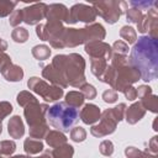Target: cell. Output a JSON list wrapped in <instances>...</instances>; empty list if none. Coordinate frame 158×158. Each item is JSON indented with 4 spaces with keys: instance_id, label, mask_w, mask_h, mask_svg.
<instances>
[{
    "instance_id": "4316f807",
    "label": "cell",
    "mask_w": 158,
    "mask_h": 158,
    "mask_svg": "<svg viewBox=\"0 0 158 158\" xmlns=\"http://www.w3.org/2000/svg\"><path fill=\"white\" fill-rule=\"evenodd\" d=\"M32 54L36 59L38 60H44V59H48L49 56H51V49L49 47H47L46 44H38V46H35L32 48Z\"/></svg>"
},
{
    "instance_id": "4fadbf2b",
    "label": "cell",
    "mask_w": 158,
    "mask_h": 158,
    "mask_svg": "<svg viewBox=\"0 0 158 158\" xmlns=\"http://www.w3.org/2000/svg\"><path fill=\"white\" fill-rule=\"evenodd\" d=\"M85 52L91 58H104L109 60L112 57L111 47L102 41H94V42L85 43Z\"/></svg>"
},
{
    "instance_id": "f6af8a7d",
    "label": "cell",
    "mask_w": 158,
    "mask_h": 158,
    "mask_svg": "<svg viewBox=\"0 0 158 158\" xmlns=\"http://www.w3.org/2000/svg\"><path fill=\"white\" fill-rule=\"evenodd\" d=\"M11 63V58L6 54V53H0V72L7 65V64H10Z\"/></svg>"
},
{
    "instance_id": "836d02e7",
    "label": "cell",
    "mask_w": 158,
    "mask_h": 158,
    "mask_svg": "<svg viewBox=\"0 0 158 158\" xmlns=\"http://www.w3.org/2000/svg\"><path fill=\"white\" fill-rule=\"evenodd\" d=\"M16 151V144L14 141H1L0 142V154L11 156Z\"/></svg>"
},
{
    "instance_id": "3957f363",
    "label": "cell",
    "mask_w": 158,
    "mask_h": 158,
    "mask_svg": "<svg viewBox=\"0 0 158 158\" xmlns=\"http://www.w3.org/2000/svg\"><path fill=\"white\" fill-rule=\"evenodd\" d=\"M78 110L70 107L65 102H57L53 106L48 107L46 111V118L48 120L49 125L63 132H68L78 121Z\"/></svg>"
},
{
    "instance_id": "bcb514c9",
    "label": "cell",
    "mask_w": 158,
    "mask_h": 158,
    "mask_svg": "<svg viewBox=\"0 0 158 158\" xmlns=\"http://www.w3.org/2000/svg\"><path fill=\"white\" fill-rule=\"evenodd\" d=\"M30 158H52V154L49 151H44L43 154H41L40 157H30Z\"/></svg>"
},
{
    "instance_id": "d6a6232c",
    "label": "cell",
    "mask_w": 158,
    "mask_h": 158,
    "mask_svg": "<svg viewBox=\"0 0 158 158\" xmlns=\"http://www.w3.org/2000/svg\"><path fill=\"white\" fill-rule=\"evenodd\" d=\"M35 101H38L31 93H28V91H21L19 95H17V102H19V105L20 106H22V107H25L26 105H28V104H31V102H35Z\"/></svg>"
},
{
    "instance_id": "7c38bea8",
    "label": "cell",
    "mask_w": 158,
    "mask_h": 158,
    "mask_svg": "<svg viewBox=\"0 0 158 158\" xmlns=\"http://www.w3.org/2000/svg\"><path fill=\"white\" fill-rule=\"evenodd\" d=\"M46 12H47V5L43 2L33 4L28 7H25L22 9L23 22H26L27 25H36L42 19L46 17Z\"/></svg>"
},
{
    "instance_id": "52a82bcc",
    "label": "cell",
    "mask_w": 158,
    "mask_h": 158,
    "mask_svg": "<svg viewBox=\"0 0 158 158\" xmlns=\"http://www.w3.org/2000/svg\"><path fill=\"white\" fill-rule=\"evenodd\" d=\"M114 68V67H112ZM115 81H114V85H112V89L115 91H121L127 88V86H131L133 83H136L141 75H139V72L132 67L128 63L123 64V65H120V67H116L115 68Z\"/></svg>"
},
{
    "instance_id": "7402d4cb",
    "label": "cell",
    "mask_w": 158,
    "mask_h": 158,
    "mask_svg": "<svg viewBox=\"0 0 158 158\" xmlns=\"http://www.w3.org/2000/svg\"><path fill=\"white\" fill-rule=\"evenodd\" d=\"M107 67V60L104 58H91V73L102 81L105 70Z\"/></svg>"
},
{
    "instance_id": "5bb4252c",
    "label": "cell",
    "mask_w": 158,
    "mask_h": 158,
    "mask_svg": "<svg viewBox=\"0 0 158 158\" xmlns=\"http://www.w3.org/2000/svg\"><path fill=\"white\" fill-rule=\"evenodd\" d=\"M137 96L141 99V105L143 106L144 110H149L152 112H157V107H158V99L157 96L152 93V89L147 85H141L138 86L137 90Z\"/></svg>"
},
{
    "instance_id": "1f68e13d",
    "label": "cell",
    "mask_w": 158,
    "mask_h": 158,
    "mask_svg": "<svg viewBox=\"0 0 158 158\" xmlns=\"http://www.w3.org/2000/svg\"><path fill=\"white\" fill-rule=\"evenodd\" d=\"M125 12H126L127 21H128V22H132V23H138V22L142 20V17H143L142 11H139V10H137V9H133V7L126 9Z\"/></svg>"
},
{
    "instance_id": "7bdbcfd3",
    "label": "cell",
    "mask_w": 158,
    "mask_h": 158,
    "mask_svg": "<svg viewBox=\"0 0 158 158\" xmlns=\"http://www.w3.org/2000/svg\"><path fill=\"white\" fill-rule=\"evenodd\" d=\"M157 141H158V137L157 136L152 137L151 141L148 142V148L146 149V152H148L149 154H157V151H158V143H157Z\"/></svg>"
},
{
    "instance_id": "ab89813d",
    "label": "cell",
    "mask_w": 158,
    "mask_h": 158,
    "mask_svg": "<svg viewBox=\"0 0 158 158\" xmlns=\"http://www.w3.org/2000/svg\"><path fill=\"white\" fill-rule=\"evenodd\" d=\"M11 112H12V105L7 101H1L0 102V122L2 121V118L9 116Z\"/></svg>"
},
{
    "instance_id": "2e32d148",
    "label": "cell",
    "mask_w": 158,
    "mask_h": 158,
    "mask_svg": "<svg viewBox=\"0 0 158 158\" xmlns=\"http://www.w3.org/2000/svg\"><path fill=\"white\" fill-rule=\"evenodd\" d=\"M42 75H43V78H46L47 80H49L56 86H59L62 89L68 86V83L65 81V79L63 78V75L52 64H47V65L43 67Z\"/></svg>"
},
{
    "instance_id": "ba28073f",
    "label": "cell",
    "mask_w": 158,
    "mask_h": 158,
    "mask_svg": "<svg viewBox=\"0 0 158 158\" xmlns=\"http://www.w3.org/2000/svg\"><path fill=\"white\" fill-rule=\"evenodd\" d=\"M27 85H28V89L38 94L46 101H56L63 96L62 88L56 86V85H49L43 79H40L37 77L30 78V80L27 81Z\"/></svg>"
},
{
    "instance_id": "83f0119b",
    "label": "cell",
    "mask_w": 158,
    "mask_h": 158,
    "mask_svg": "<svg viewBox=\"0 0 158 158\" xmlns=\"http://www.w3.org/2000/svg\"><path fill=\"white\" fill-rule=\"evenodd\" d=\"M120 36L121 38H123L126 41V43L128 44H132V43H136L137 41V33L136 31L131 27V26H123L120 31Z\"/></svg>"
},
{
    "instance_id": "7a4b0ae2",
    "label": "cell",
    "mask_w": 158,
    "mask_h": 158,
    "mask_svg": "<svg viewBox=\"0 0 158 158\" xmlns=\"http://www.w3.org/2000/svg\"><path fill=\"white\" fill-rule=\"evenodd\" d=\"M65 79L68 85L80 88L85 83L84 69L85 60L81 56L77 53L72 54H57L51 63Z\"/></svg>"
},
{
    "instance_id": "7dc6e473",
    "label": "cell",
    "mask_w": 158,
    "mask_h": 158,
    "mask_svg": "<svg viewBox=\"0 0 158 158\" xmlns=\"http://www.w3.org/2000/svg\"><path fill=\"white\" fill-rule=\"evenodd\" d=\"M6 48H7V43H6L1 37H0V53H2Z\"/></svg>"
},
{
    "instance_id": "f907efd6",
    "label": "cell",
    "mask_w": 158,
    "mask_h": 158,
    "mask_svg": "<svg viewBox=\"0 0 158 158\" xmlns=\"http://www.w3.org/2000/svg\"><path fill=\"white\" fill-rule=\"evenodd\" d=\"M2 132V125H1V122H0V133Z\"/></svg>"
},
{
    "instance_id": "816d5d0a",
    "label": "cell",
    "mask_w": 158,
    "mask_h": 158,
    "mask_svg": "<svg viewBox=\"0 0 158 158\" xmlns=\"http://www.w3.org/2000/svg\"><path fill=\"white\" fill-rule=\"evenodd\" d=\"M0 158H4V157H2V156H1V154H0Z\"/></svg>"
},
{
    "instance_id": "ac0fdd59",
    "label": "cell",
    "mask_w": 158,
    "mask_h": 158,
    "mask_svg": "<svg viewBox=\"0 0 158 158\" xmlns=\"http://www.w3.org/2000/svg\"><path fill=\"white\" fill-rule=\"evenodd\" d=\"M126 114V121L130 123V125H135L146 114V110L143 109V106L141 105V102H135L132 104L128 109H126L125 111Z\"/></svg>"
},
{
    "instance_id": "d590c367",
    "label": "cell",
    "mask_w": 158,
    "mask_h": 158,
    "mask_svg": "<svg viewBox=\"0 0 158 158\" xmlns=\"http://www.w3.org/2000/svg\"><path fill=\"white\" fill-rule=\"evenodd\" d=\"M70 138L74 142H83L86 138V131L80 126L74 127L73 130H70Z\"/></svg>"
},
{
    "instance_id": "8fae6325",
    "label": "cell",
    "mask_w": 158,
    "mask_h": 158,
    "mask_svg": "<svg viewBox=\"0 0 158 158\" xmlns=\"http://www.w3.org/2000/svg\"><path fill=\"white\" fill-rule=\"evenodd\" d=\"M158 19V14H157V9H151L148 10V14L143 15L142 20L137 23L138 31L141 33H146L148 32V36L152 38H157V20Z\"/></svg>"
},
{
    "instance_id": "9a60e30c",
    "label": "cell",
    "mask_w": 158,
    "mask_h": 158,
    "mask_svg": "<svg viewBox=\"0 0 158 158\" xmlns=\"http://www.w3.org/2000/svg\"><path fill=\"white\" fill-rule=\"evenodd\" d=\"M46 19L48 20H56L60 22H67L69 20V10L62 5V4H52L47 6V12H46Z\"/></svg>"
},
{
    "instance_id": "44dd1931",
    "label": "cell",
    "mask_w": 158,
    "mask_h": 158,
    "mask_svg": "<svg viewBox=\"0 0 158 158\" xmlns=\"http://www.w3.org/2000/svg\"><path fill=\"white\" fill-rule=\"evenodd\" d=\"M86 35H88V41L94 42V41H102L105 38V28L100 23H90L85 26Z\"/></svg>"
},
{
    "instance_id": "681fc988",
    "label": "cell",
    "mask_w": 158,
    "mask_h": 158,
    "mask_svg": "<svg viewBox=\"0 0 158 158\" xmlns=\"http://www.w3.org/2000/svg\"><path fill=\"white\" fill-rule=\"evenodd\" d=\"M148 158H157V156H156V154H151Z\"/></svg>"
},
{
    "instance_id": "cb8c5ba5",
    "label": "cell",
    "mask_w": 158,
    "mask_h": 158,
    "mask_svg": "<svg viewBox=\"0 0 158 158\" xmlns=\"http://www.w3.org/2000/svg\"><path fill=\"white\" fill-rule=\"evenodd\" d=\"M23 149L27 154H37L43 151V143L41 139H35V138H27L23 142Z\"/></svg>"
},
{
    "instance_id": "8d00e7d4",
    "label": "cell",
    "mask_w": 158,
    "mask_h": 158,
    "mask_svg": "<svg viewBox=\"0 0 158 158\" xmlns=\"http://www.w3.org/2000/svg\"><path fill=\"white\" fill-rule=\"evenodd\" d=\"M112 52H115L116 54H121V56H126L128 53V44L121 40L116 41L112 46Z\"/></svg>"
},
{
    "instance_id": "e575fe53",
    "label": "cell",
    "mask_w": 158,
    "mask_h": 158,
    "mask_svg": "<svg viewBox=\"0 0 158 158\" xmlns=\"http://www.w3.org/2000/svg\"><path fill=\"white\" fill-rule=\"evenodd\" d=\"M125 154H126L127 158H148L151 156L148 152L139 151L136 147H127L125 149Z\"/></svg>"
},
{
    "instance_id": "8992f818",
    "label": "cell",
    "mask_w": 158,
    "mask_h": 158,
    "mask_svg": "<svg viewBox=\"0 0 158 158\" xmlns=\"http://www.w3.org/2000/svg\"><path fill=\"white\" fill-rule=\"evenodd\" d=\"M93 9L96 15L101 16L106 22L115 23L122 12L127 9V2L123 1H101L94 2Z\"/></svg>"
},
{
    "instance_id": "603a6c76",
    "label": "cell",
    "mask_w": 158,
    "mask_h": 158,
    "mask_svg": "<svg viewBox=\"0 0 158 158\" xmlns=\"http://www.w3.org/2000/svg\"><path fill=\"white\" fill-rule=\"evenodd\" d=\"M44 138H46V142L53 148L67 143V137L60 131H48Z\"/></svg>"
},
{
    "instance_id": "4dcf8cb0",
    "label": "cell",
    "mask_w": 158,
    "mask_h": 158,
    "mask_svg": "<svg viewBox=\"0 0 158 158\" xmlns=\"http://www.w3.org/2000/svg\"><path fill=\"white\" fill-rule=\"evenodd\" d=\"M130 5L133 9H137L139 11L142 10H151V9H157L158 2L157 1H130Z\"/></svg>"
},
{
    "instance_id": "d6986e66",
    "label": "cell",
    "mask_w": 158,
    "mask_h": 158,
    "mask_svg": "<svg viewBox=\"0 0 158 158\" xmlns=\"http://www.w3.org/2000/svg\"><path fill=\"white\" fill-rule=\"evenodd\" d=\"M2 77L7 80V81H20L23 78V70L20 65L16 64H7L2 70H1Z\"/></svg>"
},
{
    "instance_id": "c3c4849f",
    "label": "cell",
    "mask_w": 158,
    "mask_h": 158,
    "mask_svg": "<svg viewBox=\"0 0 158 158\" xmlns=\"http://www.w3.org/2000/svg\"><path fill=\"white\" fill-rule=\"evenodd\" d=\"M11 158H27L26 156H14V157H11Z\"/></svg>"
},
{
    "instance_id": "e0dca14e",
    "label": "cell",
    "mask_w": 158,
    "mask_h": 158,
    "mask_svg": "<svg viewBox=\"0 0 158 158\" xmlns=\"http://www.w3.org/2000/svg\"><path fill=\"white\" fill-rule=\"evenodd\" d=\"M80 120L86 125H93L100 120V109L94 104H86L80 111Z\"/></svg>"
},
{
    "instance_id": "484cf974",
    "label": "cell",
    "mask_w": 158,
    "mask_h": 158,
    "mask_svg": "<svg viewBox=\"0 0 158 158\" xmlns=\"http://www.w3.org/2000/svg\"><path fill=\"white\" fill-rule=\"evenodd\" d=\"M84 100H85V98L80 91H69L65 95V101L64 102L67 105H69L70 107L78 109L84 104Z\"/></svg>"
},
{
    "instance_id": "5b68a950",
    "label": "cell",
    "mask_w": 158,
    "mask_h": 158,
    "mask_svg": "<svg viewBox=\"0 0 158 158\" xmlns=\"http://www.w3.org/2000/svg\"><path fill=\"white\" fill-rule=\"evenodd\" d=\"M126 111V105L125 104H118L117 106L112 109L105 110L100 115V122L99 125H95L91 127L90 132L95 137H104L107 136L112 132H115L117 123L123 118Z\"/></svg>"
},
{
    "instance_id": "6da1fadb",
    "label": "cell",
    "mask_w": 158,
    "mask_h": 158,
    "mask_svg": "<svg viewBox=\"0 0 158 158\" xmlns=\"http://www.w3.org/2000/svg\"><path fill=\"white\" fill-rule=\"evenodd\" d=\"M128 62L135 67L144 81L158 77V41L149 36H142L135 43Z\"/></svg>"
},
{
    "instance_id": "f1b7e54d",
    "label": "cell",
    "mask_w": 158,
    "mask_h": 158,
    "mask_svg": "<svg viewBox=\"0 0 158 158\" xmlns=\"http://www.w3.org/2000/svg\"><path fill=\"white\" fill-rule=\"evenodd\" d=\"M28 31L26 30V28H23V27H16L14 31H12V33H11V37H12V40L15 41V42H17V43H23V42H26L27 40H28Z\"/></svg>"
},
{
    "instance_id": "9c48e42d",
    "label": "cell",
    "mask_w": 158,
    "mask_h": 158,
    "mask_svg": "<svg viewBox=\"0 0 158 158\" xmlns=\"http://www.w3.org/2000/svg\"><path fill=\"white\" fill-rule=\"evenodd\" d=\"M86 30L84 28H64L62 37L59 40L60 48L64 47H75L81 43H88Z\"/></svg>"
},
{
    "instance_id": "ffe728a7",
    "label": "cell",
    "mask_w": 158,
    "mask_h": 158,
    "mask_svg": "<svg viewBox=\"0 0 158 158\" xmlns=\"http://www.w3.org/2000/svg\"><path fill=\"white\" fill-rule=\"evenodd\" d=\"M9 135L12 138H21L25 133V127H23V122L21 120L20 116H12L9 121Z\"/></svg>"
},
{
    "instance_id": "f546056e",
    "label": "cell",
    "mask_w": 158,
    "mask_h": 158,
    "mask_svg": "<svg viewBox=\"0 0 158 158\" xmlns=\"http://www.w3.org/2000/svg\"><path fill=\"white\" fill-rule=\"evenodd\" d=\"M17 5L16 1H6V0H0V17H5L10 14H12L14 7Z\"/></svg>"
},
{
    "instance_id": "b9f144b4",
    "label": "cell",
    "mask_w": 158,
    "mask_h": 158,
    "mask_svg": "<svg viewBox=\"0 0 158 158\" xmlns=\"http://www.w3.org/2000/svg\"><path fill=\"white\" fill-rule=\"evenodd\" d=\"M102 99L107 104H112L117 100V91H115L114 89H109V90H105L102 93Z\"/></svg>"
},
{
    "instance_id": "277c9868",
    "label": "cell",
    "mask_w": 158,
    "mask_h": 158,
    "mask_svg": "<svg viewBox=\"0 0 158 158\" xmlns=\"http://www.w3.org/2000/svg\"><path fill=\"white\" fill-rule=\"evenodd\" d=\"M48 106L46 104H40L38 101L31 102L25 106V117L30 126V137L35 139H41L46 137L48 132V125L46 122V111Z\"/></svg>"
},
{
    "instance_id": "f35d334b",
    "label": "cell",
    "mask_w": 158,
    "mask_h": 158,
    "mask_svg": "<svg viewBox=\"0 0 158 158\" xmlns=\"http://www.w3.org/2000/svg\"><path fill=\"white\" fill-rule=\"evenodd\" d=\"M99 149H100V153H101L102 156L110 157V156L114 153V144H112V142H111V141L105 139V141H102V142L100 143Z\"/></svg>"
},
{
    "instance_id": "60d3db41",
    "label": "cell",
    "mask_w": 158,
    "mask_h": 158,
    "mask_svg": "<svg viewBox=\"0 0 158 158\" xmlns=\"http://www.w3.org/2000/svg\"><path fill=\"white\" fill-rule=\"evenodd\" d=\"M21 21H23V17H22V10H15V11H12V14L10 15V20H9L10 25L16 27Z\"/></svg>"
},
{
    "instance_id": "ee69618b",
    "label": "cell",
    "mask_w": 158,
    "mask_h": 158,
    "mask_svg": "<svg viewBox=\"0 0 158 158\" xmlns=\"http://www.w3.org/2000/svg\"><path fill=\"white\" fill-rule=\"evenodd\" d=\"M122 93L125 94V96L128 99V100H135L137 98V89L133 88L132 85L131 86H127L122 90Z\"/></svg>"
},
{
    "instance_id": "74e56055",
    "label": "cell",
    "mask_w": 158,
    "mask_h": 158,
    "mask_svg": "<svg viewBox=\"0 0 158 158\" xmlns=\"http://www.w3.org/2000/svg\"><path fill=\"white\" fill-rule=\"evenodd\" d=\"M80 93L84 95L85 99H94L96 96V89L91 84H88V83H84L80 86Z\"/></svg>"
},
{
    "instance_id": "d4e9b609",
    "label": "cell",
    "mask_w": 158,
    "mask_h": 158,
    "mask_svg": "<svg viewBox=\"0 0 158 158\" xmlns=\"http://www.w3.org/2000/svg\"><path fill=\"white\" fill-rule=\"evenodd\" d=\"M51 154H52V158H73L74 148L70 144L64 143L56 147L53 151H51Z\"/></svg>"
},
{
    "instance_id": "30bf717a",
    "label": "cell",
    "mask_w": 158,
    "mask_h": 158,
    "mask_svg": "<svg viewBox=\"0 0 158 158\" xmlns=\"http://www.w3.org/2000/svg\"><path fill=\"white\" fill-rule=\"evenodd\" d=\"M95 19H96V14H95L93 6H89L85 4H75L69 10L68 23H75L78 21L93 23Z\"/></svg>"
}]
</instances>
